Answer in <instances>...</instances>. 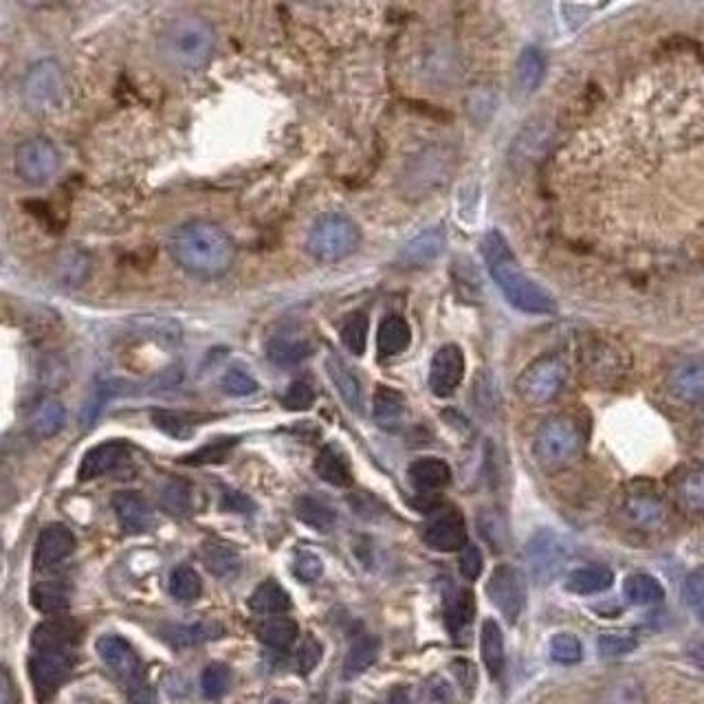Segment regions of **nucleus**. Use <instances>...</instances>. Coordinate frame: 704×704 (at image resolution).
<instances>
[{
  "mask_svg": "<svg viewBox=\"0 0 704 704\" xmlns=\"http://www.w3.org/2000/svg\"><path fill=\"white\" fill-rule=\"evenodd\" d=\"M236 443H238L236 438H218V440H214V443H209L198 451H194L192 456L183 458V462H187V465H209V462H223L231 454V449L236 447Z\"/></svg>",
  "mask_w": 704,
  "mask_h": 704,
  "instance_id": "51",
  "label": "nucleus"
},
{
  "mask_svg": "<svg viewBox=\"0 0 704 704\" xmlns=\"http://www.w3.org/2000/svg\"><path fill=\"white\" fill-rule=\"evenodd\" d=\"M361 231L352 218L344 214L319 216L306 236V251L319 262L333 264L346 260L357 251Z\"/></svg>",
  "mask_w": 704,
  "mask_h": 704,
  "instance_id": "5",
  "label": "nucleus"
},
{
  "mask_svg": "<svg viewBox=\"0 0 704 704\" xmlns=\"http://www.w3.org/2000/svg\"><path fill=\"white\" fill-rule=\"evenodd\" d=\"M60 170V152L49 139H27L16 150V172L29 185L49 183Z\"/></svg>",
  "mask_w": 704,
  "mask_h": 704,
  "instance_id": "8",
  "label": "nucleus"
},
{
  "mask_svg": "<svg viewBox=\"0 0 704 704\" xmlns=\"http://www.w3.org/2000/svg\"><path fill=\"white\" fill-rule=\"evenodd\" d=\"M526 559L535 581L550 583L557 577V572H561V568H564L568 553L557 533L548 531V528H542V531H537L531 537V542H528Z\"/></svg>",
  "mask_w": 704,
  "mask_h": 704,
  "instance_id": "10",
  "label": "nucleus"
},
{
  "mask_svg": "<svg viewBox=\"0 0 704 704\" xmlns=\"http://www.w3.org/2000/svg\"><path fill=\"white\" fill-rule=\"evenodd\" d=\"M128 456H130V447L128 443H124V440H106V443H99L84 454L80 469H77V478L82 482L102 478L106 473L124 465Z\"/></svg>",
  "mask_w": 704,
  "mask_h": 704,
  "instance_id": "16",
  "label": "nucleus"
},
{
  "mask_svg": "<svg viewBox=\"0 0 704 704\" xmlns=\"http://www.w3.org/2000/svg\"><path fill=\"white\" fill-rule=\"evenodd\" d=\"M168 247L176 267L201 280L225 275L236 258L234 240L223 227L209 220H192L181 225L172 234Z\"/></svg>",
  "mask_w": 704,
  "mask_h": 704,
  "instance_id": "1",
  "label": "nucleus"
},
{
  "mask_svg": "<svg viewBox=\"0 0 704 704\" xmlns=\"http://www.w3.org/2000/svg\"><path fill=\"white\" fill-rule=\"evenodd\" d=\"M445 231L443 229H427L423 234L412 238L399 253V262L403 267L421 269L429 267L434 260L440 258V253L445 251Z\"/></svg>",
  "mask_w": 704,
  "mask_h": 704,
  "instance_id": "19",
  "label": "nucleus"
},
{
  "mask_svg": "<svg viewBox=\"0 0 704 704\" xmlns=\"http://www.w3.org/2000/svg\"><path fill=\"white\" fill-rule=\"evenodd\" d=\"M550 658L559 665H577L583 658V645L575 634H557L550 641Z\"/></svg>",
  "mask_w": 704,
  "mask_h": 704,
  "instance_id": "48",
  "label": "nucleus"
},
{
  "mask_svg": "<svg viewBox=\"0 0 704 704\" xmlns=\"http://www.w3.org/2000/svg\"><path fill=\"white\" fill-rule=\"evenodd\" d=\"M223 509L225 511H236V513H249L253 511V502L238 491H225L223 493Z\"/></svg>",
  "mask_w": 704,
  "mask_h": 704,
  "instance_id": "61",
  "label": "nucleus"
},
{
  "mask_svg": "<svg viewBox=\"0 0 704 704\" xmlns=\"http://www.w3.org/2000/svg\"><path fill=\"white\" fill-rule=\"evenodd\" d=\"M113 509L126 533H146L152 526V511L148 502L135 491H119L113 495Z\"/></svg>",
  "mask_w": 704,
  "mask_h": 704,
  "instance_id": "20",
  "label": "nucleus"
},
{
  "mask_svg": "<svg viewBox=\"0 0 704 704\" xmlns=\"http://www.w3.org/2000/svg\"><path fill=\"white\" fill-rule=\"evenodd\" d=\"M410 341H412V330L403 317L390 315L383 319L377 333V348L381 357L401 355V352H405L407 346H410Z\"/></svg>",
  "mask_w": 704,
  "mask_h": 704,
  "instance_id": "28",
  "label": "nucleus"
},
{
  "mask_svg": "<svg viewBox=\"0 0 704 704\" xmlns=\"http://www.w3.org/2000/svg\"><path fill=\"white\" fill-rule=\"evenodd\" d=\"M201 559L205 568L216 577H231L240 570V557L236 550L216 542H207L201 548Z\"/></svg>",
  "mask_w": 704,
  "mask_h": 704,
  "instance_id": "42",
  "label": "nucleus"
},
{
  "mask_svg": "<svg viewBox=\"0 0 704 704\" xmlns=\"http://www.w3.org/2000/svg\"><path fill=\"white\" fill-rule=\"evenodd\" d=\"M73 669L71 649H42L29 660V676L40 702L55 696Z\"/></svg>",
  "mask_w": 704,
  "mask_h": 704,
  "instance_id": "9",
  "label": "nucleus"
},
{
  "mask_svg": "<svg viewBox=\"0 0 704 704\" xmlns=\"http://www.w3.org/2000/svg\"><path fill=\"white\" fill-rule=\"evenodd\" d=\"M66 421V410L58 399H42L29 414V432L38 438H51L60 434Z\"/></svg>",
  "mask_w": 704,
  "mask_h": 704,
  "instance_id": "24",
  "label": "nucleus"
},
{
  "mask_svg": "<svg viewBox=\"0 0 704 704\" xmlns=\"http://www.w3.org/2000/svg\"><path fill=\"white\" fill-rule=\"evenodd\" d=\"M295 515L300 517V522H304L308 528L322 533L330 531L337 522V513L333 506L315 498V495H302V498L295 502Z\"/></svg>",
  "mask_w": 704,
  "mask_h": 704,
  "instance_id": "36",
  "label": "nucleus"
},
{
  "mask_svg": "<svg viewBox=\"0 0 704 704\" xmlns=\"http://www.w3.org/2000/svg\"><path fill=\"white\" fill-rule=\"evenodd\" d=\"M75 550V535L71 528L62 524H51L44 528L38 537L36 555H33V564L38 570H49L53 566L62 564Z\"/></svg>",
  "mask_w": 704,
  "mask_h": 704,
  "instance_id": "18",
  "label": "nucleus"
},
{
  "mask_svg": "<svg viewBox=\"0 0 704 704\" xmlns=\"http://www.w3.org/2000/svg\"><path fill=\"white\" fill-rule=\"evenodd\" d=\"M476 616V597L467 588H458L449 594L445 603V623L451 634H460L467 625H471Z\"/></svg>",
  "mask_w": 704,
  "mask_h": 704,
  "instance_id": "35",
  "label": "nucleus"
},
{
  "mask_svg": "<svg viewBox=\"0 0 704 704\" xmlns=\"http://www.w3.org/2000/svg\"><path fill=\"white\" fill-rule=\"evenodd\" d=\"M249 608L256 614H282L291 610V597L278 581L267 579L253 590L249 597Z\"/></svg>",
  "mask_w": 704,
  "mask_h": 704,
  "instance_id": "34",
  "label": "nucleus"
},
{
  "mask_svg": "<svg viewBox=\"0 0 704 704\" xmlns=\"http://www.w3.org/2000/svg\"><path fill=\"white\" fill-rule=\"evenodd\" d=\"M682 594H685V601L693 614L704 621V566L689 572L685 586H682Z\"/></svg>",
  "mask_w": 704,
  "mask_h": 704,
  "instance_id": "54",
  "label": "nucleus"
},
{
  "mask_svg": "<svg viewBox=\"0 0 704 704\" xmlns=\"http://www.w3.org/2000/svg\"><path fill=\"white\" fill-rule=\"evenodd\" d=\"M66 99L64 71L58 60L44 58L29 66L22 80V102L31 113L47 115L62 108Z\"/></svg>",
  "mask_w": 704,
  "mask_h": 704,
  "instance_id": "6",
  "label": "nucleus"
},
{
  "mask_svg": "<svg viewBox=\"0 0 704 704\" xmlns=\"http://www.w3.org/2000/svg\"><path fill=\"white\" fill-rule=\"evenodd\" d=\"M480 531L489 539L491 546L504 544V524L495 513H482L480 515Z\"/></svg>",
  "mask_w": 704,
  "mask_h": 704,
  "instance_id": "59",
  "label": "nucleus"
},
{
  "mask_svg": "<svg viewBox=\"0 0 704 704\" xmlns=\"http://www.w3.org/2000/svg\"><path fill=\"white\" fill-rule=\"evenodd\" d=\"M614 572L605 566H583L566 577V590L572 594H597L610 590Z\"/></svg>",
  "mask_w": 704,
  "mask_h": 704,
  "instance_id": "30",
  "label": "nucleus"
},
{
  "mask_svg": "<svg viewBox=\"0 0 704 704\" xmlns=\"http://www.w3.org/2000/svg\"><path fill=\"white\" fill-rule=\"evenodd\" d=\"M544 71H546V62L544 55L535 47H528L520 53V58H517V66H515V84L524 95L535 93L539 84L544 80Z\"/></svg>",
  "mask_w": 704,
  "mask_h": 704,
  "instance_id": "33",
  "label": "nucleus"
},
{
  "mask_svg": "<svg viewBox=\"0 0 704 704\" xmlns=\"http://www.w3.org/2000/svg\"><path fill=\"white\" fill-rule=\"evenodd\" d=\"M368 328H370V322H368L366 313H352V315H348L344 326H341V341H344V346H346L355 357H361L363 352H366Z\"/></svg>",
  "mask_w": 704,
  "mask_h": 704,
  "instance_id": "45",
  "label": "nucleus"
},
{
  "mask_svg": "<svg viewBox=\"0 0 704 704\" xmlns=\"http://www.w3.org/2000/svg\"><path fill=\"white\" fill-rule=\"evenodd\" d=\"M229 682H231V671L223 663L207 665L205 671H203V676H201L203 693H205L207 698H212V700L225 696V691L229 689Z\"/></svg>",
  "mask_w": 704,
  "mask_h": 704,
  "instance_id": "49",
  "label": "nucleus"
},
{
  "mask_svg": "<svg viewBox=\"0 0 704 704\" xmlns=\"http://www.w3.org/2000/svg\"><path fill=\"white\" fill-rule=\"evenodd\" d=\"M410 482L418 491H438L445 489L451 482V469L445 460L440 458H418L410 465Z\"/></svg>",
  "mask_w": 704,
  "mask_h": 704,
  "instance_id": "23",
  "label": "nucleus"
},
{
  "mask_svg": "<svg viewBox=\"0 0 704 704\" xmlns=\"http://www.w3.org/2000/svg\"><path fill=\"white\" fill-rule=\"evenodd\" d=\"M315 471L319 478L328 484H333V487L344 489L352 484L350 462L335 445H328L319 451L315 458Z\"/></svg>",
  "mask_w": 704,
  "mask_h": 704,
  "instance_id": "26",
  "label": "nucleus"
},
{
  "mask_svg": "<svg viewBox=\"0 0 704 704\" xmlns=\"http://www.w3.org/2000/svg\"><path fill=\"white\" fill-rule=\"evenodd\" d=\"M458 564H460L462 577L469 579V581H476L482 575V568H484V559H482L480 548L473 546V544H467L465 548L460 550Z\"/></svg>",
  "mask_w": 704,
  "mask_h": 704,
  "instance_id": "58",
  "label": "nucleus"
},
{
  "mask_svg": "<svg viewBox=\"0 0 704 704\" xmlns=\"http://www.w3.org/2000/svg\"><path fill=\"white\" fill-rule=\"evenodd\" d=\"M95 647H97L99 658H102L104 663L113 669L121 680H126V685L128 682H135V680L143 678L141 676V660H139L137 652L121 636H113V634L102 636Z\"/></svg>",
  "mask_w": 704,
  "mask_h": 704,
  "instance_id": "17",
  "label": "nucleus"
},
{
  "mask_svg": "<svg viewBox=\"0 0 704 704\" xmlns=\"http://www.w3.org/2000/svg\"><path fill=\"white\" fill-rule=\"evenodd\" d=\"M568 381L566 361L557 355H544L535 359L531 366L517 377L515 390L528 405L539 407L557 399Z\"/></svg>",
  "mask_w": 704,
  "mask_h": 704,
  "instance_id": "7",
  "label": "nucleus"
},
{
  "mask_svg": "<svg viewBox=\"0 0 704 704\" xmlns=\"http://www.w3.org/2000/svg\"><path fill=\"white\" fill-rule=\"evenodd\" d=\"M674 498L687 515L704 517V467H691L678 473Z\"/></svg>",
  "mask_w": 704,
  "mask_h": 704,
  "instance_id": "21",
  "label": "nucleus"
},
{
  "mask_svg": "<svg viewBox=\"0 0 704 704\" xmlns=\"http://www.w3.org/2000/svg\"><path fill=\"white\" fill-rule=\"evenodd\" d=\"M667 388L680 403H704V359L689 357L678 361L669 372Z\"/></svg>",
  "mask_w": 704,
  "mask_h": 704,
  "instance_id": "15",
  "label": "nucleus"
},
{
  "mask_svg": "<svg viewBox=\"0 0 704 704\" xmlns=\"http://www.w3.org/2000/svg\"><path fill=\"white\" fill-rule=\"evenodd\" d=\"M388 704H412V700H410V693H407V689H403V687L394 689V691L390 693Z\"/></svg>",
  "mask_w": 704,
  "mask_h": 704,
  "instance_id": "62",
  "label": "nucleus"
},
{
  "mask_svg": "<svg viewBox=\"0 0 704 704\" xmlns=\"http://www.w3.org/2000/svg\"><path fill=\"white\" fill-rule=\"evenodd\" d=\"M621 515L636 531L654 533L667 522V506L652 491H630L621 502Z\"/></svg>",
  "mask_w": 704,
  "mask_h": 704,
  "instance_id": "12",
  "label": "nucleus"
},
{
  "mask_svg": "<svg viewBox=\"0 0 704 704\" xmlns=\"http://www.w3.org/2000/svg\"><path fill=\"white\" fill-rule=\"evenodd\" d=\"M31 605L42 614L58 616L69 608V592L55 581H42L31 588Z\"/></svg>",
  "mask_w": 704,
  "mask_h": 704,
  "instance_id": "41",
  "label": "nucleus"
},
{
  "mask_svg": "<svg viewBox=\"0 0 704 704\" xmlns=\"http://www.w3.org/2000/svg\"><path fill=\"white\" fill-rule=\"evenodd\" d=\"M480 656L491 678H498L504 669V636L500 625L493 619L482 623L480 632Z\"/></svg>",
  "mask_w": 704,
  "mask_h": 704,
  "instance_id": "31",
  "label": "nucleus"
},
{
  "mask_svg": "<svg viewBox=\"0 0 704 704\" xmlns=\"http://www.w3.org/2000/svg\"><path fill=\"white\" fill-rule=\"evenodd\" d=\"M372 414L379 427L396 429L405 416V396L399 390L381 385V388H377V392H374Z\"/></svg>",
  "mask_w": 704,
  "mask_h": 704,
  "instance_id": "27",
  "label": "nucleus"
},
{
  "mask_svg": "<svg viewBox=\"0 0 704 704\" xmlns=\"http://www.w3.org/2000/svg\"><path fill=\"white\" fill-rule=\"evenodd\" d=\"M636 638L627 634H603L597 641V649L603 658H619L636 649Z\"/></svg>",
  "mask_w": 704,
  "mask_h": 704,
  "instance_id": "56",
  "label": "nucleus"
},
{
  "mask_svg": "<svg viewBox=\"0 0 704 704\" xmlns=\"http://www.w3.org/2000/svg\"><path fill=\"white\" fill-rule=\"evenodd\" d=\"M220 385H223V390L231 396H249L253 392H258V381L242 368H229L223 374Z\"/></svg>",
  "mask_w": 704,
  "mask_h": 704,
  "instance_id": "55",
  "label": "nucleus"
},
{
  "mask_svg": "<svg viewBox=\"0 0 704 704\" xmlns=\"http://www.w3.org/2000/svg\"><path fill=\"white\" fill-rule=\"evenodd\" d=\"M273 704H286V702H282V700H275Z\"/></svg>",
  "mask_w": 704,
  "mask_h": 704,
  "instance_id": "64",
  "label": "nucleus"
},
{
  "mask_svg": "<svg viewBox=\"0 0 704 704\" xmlns=\"http://www.w3.org/2000/svg\"><path fill=\"white\" fill-rule=\"evenodd\" d=\"M313 346L306 339H297L289 335L273 337L267 346V357L275 366H295V363L311 357Z\"/></svg>",
  "mask_w": 704,
  "mask_h": 704,
  "instance_id": "38",
  "label": "nucleus"
},
{
  "mask_svg": "<svg viewBox=\"0 0 704 704\" xmlns=\"http://www.w3.org/2000/svg\"><path fill=\"white\" fill-rule=\"evenodd\" d=\"M128 702L130 704H159L157 693L148 685L146 678L128 682Z\"/></svg>",
  "mask_w": 704,
  "mask_h": 704,
  "instance_id": "60",
  "label": "nucleus"
},
{
  "mask_svg": "<svg viewBox=\"0 0 704 704\" xmlns=\"http://www.w3.org/2000/svg\"><path fill=\"white\" fill-rule=\"evenodd\" d=\"M80 638V627L69 619H51L40 623L31 634V645L36 652L42 649H71Z\"/></svg>",
  "mask_w": 704,
  "mask_h": 704,
  "instance_id": "22",
  "label": "nucleus"
},
{
  "mask_svg": "<svg viewBox=\"0 0 704 704\" xmlns=\"http://www.w3.org/2000/svg\"><path fill=\"white\" fill-rule=\"evenodd\" d=\"M126 390V383L124 381H117V379H106V381H99L93 392L88 394V399L82 407V412H80V425L86 429V427H93L95 421L99 418V414H102L104 410V405L113 399V396L121 394Z\"/></svg>",
  "mask_w": 704,
  "mask_h": 704,
  "instance_id": "39",
  "label": "nucleus"
},
{
  "mask_svg": "<svg viewBox=\"0 0 704 704\" xmlns=\"http://www.w3.org/2000/svg\"><path fill=\"white\" fill-rule=\"evenodd\" d=\"M623 594L632 605H654L665 599V588L647 572H632L623 583Z\"/></svg>",
  "mask_w": 704,
  "mask_h": 704,
  "instance_id": "37",
  "label": "nucleus"
},
{
  "mask_svg": "<svg viewBox=\"0 0 704 704\" xmlns=\"http://www.w3.org/2000/svg\"><path fill=\"white\" fill-rule=\"evenodd\" d=\"M379 649H381L379 638H374V636L357 638V641L350 645L348 654H346L344 676L352 678V676H359L366 669H370L374 663H377Z\"/></svg>",
  "mask_w": 704,
  "mask_h": 704,
  "instance_id": "40",
  "label": "nucleus"
},
{
  "mask_svg": "<svg viewBox=\"0 0 704 704\" xmlns=\"http://www.w3.org/2000/svg\"><path fill=\"white\" fill-rule=\"evenodd\" d=\"M152 423L157 425L165 436L176 438V440L192 438L194 427H196V423L192 421L190 416L181 414V412H172V410H159V412H154Z\"/></svg>",
  "mask_w": 704,
  "mask_h": 704,
  "instance_id": "46",
  "label": "nucleus"
},
{
  "mask_svg": "<svg viewBox=\"0 0 704 704\" xmlns=\"http://www.w3.org/2000/svg\"><path fill=\"white\" fill-rule=\"evenodd\" d=\"M313 403H315V390L313 385L304 379L293 381L289 385V390H286L282 396V405L291 412H304Z\"/></svg>",
  "mask_w": 704,
  "mask_h": 704,
  "instance_id": "53",
  "label": "nucleus"
},
{
  "mask_svg": "<svg viewBox=\"0 0 704 704\" xmlns=\"http://www.w3.org/2000/svg\"><path fill=\"white\" fill-rule=\"evenodd\" d=\"M482 256L487 262L493 282L506 297V302L515 306L517 311L531 315H553L557 313V302L542 286L535 284L520 269L509 242L498 229L489 231L482 238Z\"/></svg>",
  "mask_w": 704,
  "mask_h": 704,
  "instance_id": "2",
  "label": "nucleus"
},
{
  "mask_svg": "<svg viewBox=\"0 0 704 704\" xmlns=\"http://www.w3.org/2000/svg\"><path fill=\"white\" fill-rule=\"evenodd\" d=\"M689 654H691V658H693V660H696V665L704 669V641H700V643H693V645H691V649H689Z\"/></svg>",
  "mask_w": 704,
  "mask_h": 704,
  "instance_id": "63",
  "label": "nucleus"
},
{
  "mask_svg": "<svg viewBox=\"0 0 704 704\" xmlns=\"http://www.w3.org/2000/svg\"><path fill=\"white\" fill-rule=\"evenodd\" d=\"M163 638L174 647H194L207 641H216L225 634L218 623H190V625H170L161 630Z\"/></svg>",
  "mask_w": 704,
  "mask_h": 704,
  "instance_id": "29",
  "label": "nucleus"
},
{
  "mask_svg": "<svg viewBox=\"0 0 704 704\" xmlns=\"http://www.w3.org/2000/svg\"><path fill=\"white\" fill-rule=\"evenodd\" d=\"M161 506L172 515H185L192 509V491L185 482H168L161 491Z\"/></svg>",
  "mask_w": 704,
  "mask_h": 704,
  "instance_id": "47",
  "label": "nucleus"
},
{
  "mask_svg": "<svg viewBox=\"0 0 704 704\" xmlns=\"http://www.w3.org/2000/svg\"><path fill=\"white\" fill-rule=\"evenodd\" d=\"M586 438L577 421L568 416H553L539 425L533 440V456L544 471H559L575 460Z\"/></svg>",
  "mask_w": 704,
  "mask_h": 704,
  "instance_id": "4",
  "label": "nucleus"
},
{
  "mask_svg": "<svg viewBox=\"0 0 704 704\" xmlns=\"http://www.w3.org/2000/svg\"><path fill=\"white\" fill-rule=\"evenodd\" d=\"M603 704H645L643 687L632 678L614 682L612 687L605 689Z\"/></svg>",
  "mask_w": 704,
  "mask_h": 704,
  "instance_id": "50",
  "label": "nucleus"
},
{
  "mask_svg": "<svg viewBox=\"0 0 704 704\" xmlns=\"http://www.w3.org/2000/svg\"><path fill=\"white\" fill-rule=\"evenodd\" d=\"M462 379H465V352L456 344H447L436 352L429 366V390L438 399H447L458 390Z\"/></svg>",
  "mask_w": 704,
  "mask_h": 704,
  "instance_id": "13",
  "label": "nucleus"
},
{
  "mask_svg": "<svg viewBox=\"0 0 704 704\" xmlns=\"http://www.w3.org/2000/svg\"><path fill=\"white\" fill-rule=\"evenodd\" d=\"M487 594L491 603L506 616V619L511 623L517 621V616H520L524 610V599H526L524 581L520 577V572L506 564L498 566L489 577Z\"/></svg>",
  "mask_w": 704,
  "mask_h": 704,
  "instance_id": "11",
  "label": "nucleus"
},
{
  "mask_svg": "<svg viewBox=\"0 0 704 704\" xmlns=\"http://www.w3.org/2000/svg\"><path fill=\"white\" fill-rule=\"evenodd\" d=\"M170 592L179 601H194L201 597L203 581L201 575L192 566H179L170 575Z\"/></svg>",
  "mask_w": 704,
  "mask_h": 704,
  "instance_id": "44",
  "label": "nucleus"
},
{
  "mask_svg": "<svg viewBox=\"0 0 704 704\" xmlns=\"http://www.w3.org/2000/svg\"><path fill=\"white\" fill-rule=\"evenodd\" d=\"M324 572V564L319 555L308 553V550H302V553H297L293 559V575L304 581V583H313L319 577H322Z\"/></svg>",
  "mask_w": 704,
  "mask_h": 704,
  "instance_id": "57",
  "label": "nucleus"
},
{
  "mask_svg": "<svg viewBox=\"0 0 704 704\" xmlns=\"http://www.w3.org/2000/svg\"><path fill=\"white\" fill-rule=\"evenodd\" d=\"M297 634H300V627L286 616H275V619L262 621L258 625V638L273 649H289L295 643Z\"/></svg>",
  "mask_w": 704,
  "mask_h": 704,
  "instance_id": "43",
  "label": "nucleus"
},
{
  "mask_svg": "<svg viewBox=\"0 0 704 704\" xmlns=\"http://www.w3.org/2000/svg\"><path fill=\"white\" fill-rule=\"evenodd\" d=\"M214 49L216 33L212 25L201 16H176L159 33L161 58L176 71H201L212 60Z\"/></svg>",
  "mask_w": 704,
  "mask_h": 704,
  "instance_id": "3",
  "label": "nucleus"
},
{
  "mask_svg": "<svg viewBox=\"0 0 704 704\" xmlns=\"http://www.w3.org/2000/svg\"><path fill=\"white\" fill-rule=\"evenodd\" d=\"M91 273V258L82 249H66L55 262V280L64 289L80 286Z\"/></svg>",
  "mask_w": 704,
  "mask_h": 704,
  "instance_id": "32",
  "label": "nucleus"
},
{
  "mask_svg": "<svg viewBox=\"0 0 704 704\" xmlns=\"http://www.w3.org/2000/svg\"><path fill=\"white\" fill-rule=\"evenodd\" d=\"M423 539L429 548L440 550V553H456V550H462L469 544L465 520L456 509L438 511L425 524Z\"/></svg>",
  "mask_w": 704,
  "mask_h": 704,
  "instance_id": "14",
  "label": "nucleus"
},
{
  "mask_svg": "<svg viewBox=\"0 0 704 704\" xmlns=\"http://www.w3.org/2000/svg\"><path fill=\"white\" fill-rule=\"evenodd\" d=\"M322 656H324V647L322 643L317 641L315 636H304V641L300 643V647H297V654H295V669H297V674H302V676H308L311 671L322 663Z\"/></svg>",
  "mask_w": 704,
  "mask_h": 704,
  "instance_id": "52",
  "label": "nucleus"
},
{
  "mask_svg": "<svg viewBox=\"0 0 704 704\" xmlns=\"http://www.w3.org/2000/svg\"><path fill=\"white\" fill-rule=\"evenodd\" d=\"M326 372H328L330 381H333V385L337 388L339 396L344 399V403L350 407V410L361 412L363 392H361V383L357 379V374L352 372L339 357L326 359Z\"/></svg>",
  "mask_w": 704,
  "mask_h": 704,
  "instance_id": "25",
  "label": "nucleus"
}]
</instances>
